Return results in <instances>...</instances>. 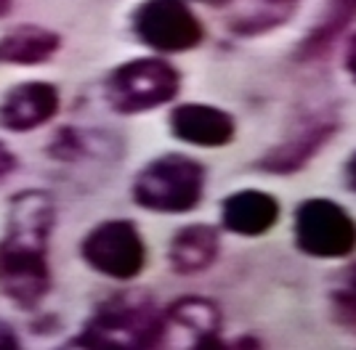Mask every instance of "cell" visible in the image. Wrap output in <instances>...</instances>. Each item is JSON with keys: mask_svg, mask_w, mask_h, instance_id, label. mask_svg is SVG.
Here are the masks:
<instances>
[{"mask_svg": "<svg viewBox=\"0 0 356 350\" xmlns=\"http://www.w3.org/2000/svg\"><path fill=\"white\" fill-rule=\"evenodd\" d=\"M54 218V202L43 191H22L11 199L8 228L0 244V281L16 306L35 308L48 292V236Z\"/></svg>", "mask_w": 356, "mask_h": 350, "instance_id": "cell-1", "label": "cell"}, {"mask_svg": "<svg viewBox=\"0 0 356 350\" xmlns=\"http://www.w3.org/2000/svg\"><path fill=\"white\" fill-rule=\"evenodd\" d=\"M163 313L141 294H118L93 313L74 345L86 348H157L163 345Z\"/></svg>", "mask_w": 356, "mask_h": 350, "instance_id": "cell-2", "label": "cell"}, {"mask_svg": "<svg viewBox=\"0 0 356 350\" xmlns=\"http://www.w3.org/2000/svg\"><path fill=\"white\" fill-rule=\"evenodd\" d=\"M205 197V165L186 154H163L136 175L134 202L152 212H192Z\"/></svg>", "mask_w": 356, "mask_h": 350, "instance_id": "cell-3", "label": "cell"}, {"mask_svg": "<svg viewBox=\"0 0 356 350\" xmlns=\"http://www.w3.org/2000/svg\"><path fill=\"white\" fill-rule=\"evenodd\" d=\"M106 101L120 115H141L170 103L181 90L178 69L157 56L134 58L120 64L106 77Z\"/></svg>", "mask_w": 356, "mask_h": 350, "instance_id": "cell-4", "label": "cell"}, {"mask_svg": "<svg viewBox=\"0 0 356 350\" xmlns=\"http://www.w3.org/2000/svg\"><path fill=\"white\" fill-rule=\"evenodd\" d=\"M296 247L309 258L338 260L356 249V220L332 199L312 197L298 204L293 223Z\"/></svg>", "mask_w": 356, "mask_h": 350, "instance_id": "cell-5", "label": "cell"}, {"mask_svg": "<svg viewBox=\"0 0 356 350\" xmlns=\"http://www.w3.org/2000/svg\"><path fill=\"white\" fill-rule=\"evenodd\" d=\"M131 24L136 38L160 53H186L205 38V27L186 0H144Z\"/></svg>", "mask_w": 356, "mask_h": 350, "instance_id": "cell-6", "label": "cell"}, {"mask_svg": "<svg viewBox=\"0 0 356 350\" xmlns=\"http://www.w3.org/2000/svg\"><path fill=\"white\" fill-rule=\"evenodd\" d=\"M83 260L102 276L131 281L147 265V244L131 220H104L80 244Z\"/></svg>", "mask_w": 356, "mask_h": 350, "instance_id": "cell-7", "label": "cell"}, {"mask_svg": "<svg viewBox=\"0 0 356 350\" xmlns=\"http://www.w3.org/2000/svg\"><path fill=\"white\" fill-rule=\"evenodd\" d=\"M338 131H341L338 112H332V109L314 112V115L303 117L296 128L287 133V138H282L277 146H271L266 154H261L255 167L271 175L298 173L335 138Z\"/></svg>", "mask_w": 356, "mask_h": 350, "instance_id": "cell-8", "label": "cell"}, {"mask_svg": "<svg viewBox=\"0 0 356 350\" xmlns=\"http://www.w3.org/2000/svg\"><path fill=\"white\" fill-rule=\"evenodd\" d=\"M163 345L223 348L218 306L205 297H181L163 313Z\"/></svg>", "mask_w": 356, "mask_h": 350, "instance_id": "cell-9", "label": "cell"}, {"mask_svg": "<svg viewBox=\"0 0 356 350\" xmlns=\"http://www.w3.org/2000/svg\"><path fill=\"white\" fill-rule=\"evenodd\" d=\"M170 131L178 141L202 149H218L234 141L237 122L226 109L210 103H181L170 112Z\"/></svg>", "mask_w": 356, "mask_h": 350, "instance_id": "cell-10", "label": "cell"}, {"mask_svg": "<svg viewBox=\"0 0 356 350\" xmlns=\"http://www.w3.org/2000/svg\"><path fill=\"white\" fill-rule=\"evenodd\" d=\"M59 112V90L51 83H22L0 101V128L14 133L35 131Z\"/></svg>", "mask_w": 356, "mask_h": 350, "instance_id": "cell-11", "label": "cell"}, {"mask_svg": "<svg viewBox=\"0 0 356 350\" xmlns=\"http://www.w3.org/2000/svg\"><path fill=\"white\" fill-rule=\"evenodd\" d=\"M280 202L274 194L261 189H242L229 194L221 204V223L237 236L268 233L280 220Z\"/></svg>", "mask_w": 356, "mask_h": 350, "instance_id": "cell-12", "label": "cell"}, {"mask_svg": "<svg viewBox=\"0 0 356 350\" xmlns=\"http://www.w3.org/2000/svg\"><path fill=\"white\" fill-rule=\"evenodd\" d=\"M218 252H221L218 231L205 223H192L173 233L170 247H168V260L176 274L194 276V274L208 271L218 258Z\"/></svg>", "mask_w": 356, "mask_h": 350, "instance_id": "cell-13", "label": "cell"}, {"mask_svg": "<svg viewBox=\"0 0 356 350\" xmlns=\"http://www.w3.org/2000/svg\"><path fill=\"white\" fill-rule=\"evenodd\" d=\"M232 14L226 24L237 38H258L293 22L300 0H229Z\"/></svg>", "mask_w": 356, "mask_h": 350, "instance_id": "cell-14", "label": "cell"}, {"mask_svg": "<svg viewBox=\"0 0 356 350\" xmlns=\"http://www.w3.org/2000/svg\"><path fill=\"white\" fill-rule=\"evenodd\" d=\"M356 22V0H327L325 11L316 19L312 32L298 43V61H316L332 51L343 32Z\"/></svg>", "mask_w": 356, "mask_h": 350, "instance_id": "cell-15", "label": "cell"}, {"mask_svg": "<svg viewBox=\"0 0 356 350\" xmlns=\"http://www.w3.org/2000/svg\"><path fill=\"white\" fill-rule=\"evenodd\" d=\"M61 38L45 27H16L0 40V58L8 64H43L59 51Z\"/></svg>", "mask_w": 356, "mask_h": 350, "instance_id": "cell-16", "label": "cell"}, {"mask_svg": "<svg viewBox=\"0 0 356 350\" xmlns=\"http://www.w3.org/2000/svg\"><path fill=\"white\" fill-rule=\"evenodd\" d=\"M330 308H332V319H335V324H341L346 332H354L356 335V290L354 287H346V290L332 292Z\"/></svg>", "mask_w": 356, "mask_h": 350, "instance_id": "cell-17", "label": "cell"}, {"mask_svg": "<svg viewBox=\"0 0 356 350\" xmlns=\"http://www.w3.org/2000/svg\"><path fill=\"white\" fill-rule=\"evenodd\" d=\"M343 64H346V72L351 74V80L356 83V32L348 38V45H346V56H343Z\"/></svg>", "mask_w": 356, "mask_h": 350, "instance_id": "cell-18", "label": "cell"}, {"mask_svg": "<svg viewBox=\"0 0 356 350\" xmlns=\"http://www.w3.org/2000/svg\"><path fill=\"white\" fill-rule=\"evenodd\" d=\"M14 167H16V157L11 154V149H8V146L0 141V178H6Z\"/></svg>", "mask_w": 356, "mask_h": 350, "instance_id": "cell-19", "label": "cell"}, {"mask_svg": "<svg viewBox=\"0 0 356 350\" xmlns=\"http://www.w3.org/2000/svg\"><path fill=\"white\" fill-rule=\"evenodd\" d=\"M346 186L356 191V151L351 154V160L346 162Z\"/></svg>", "mask_w": 356, "mask_h": 350, "instance_id": "cell-20", "label": "cell"}, {"mask_svg": "<svg viewBox=\"0 0 356 350\" xmlns=\"http://www.w3.org/2000/svg\"><path fill=\"white\" fill-rule=\"evenodd\" d=\"M16 345V340H14V335L8 332V326L0 321V348H14Z\"/></svg>", "mask_w": 356, "mask_h": 350, "instance_id": "cell-21", "label": "cell"}, {"mask_svg": "<svg viewBox=\"0 0 356 350\" xmlns=\"http://www.w3.org/2000/svg\"><path fill=\"white\" fill-rule=\"evenodd\" d=\"M348 287H354V290H356V265L348 271Z\"/></svg>", "mask_w": 356, "mask_h": 350, "instance_id": "cell-22", "label": "cell"}, {"mask_svg": "<svg viewBox=\"0 0 356 350\" xmlns=\"http://www.w3.org/2000/svg\"><path fill=\"white\" fill-rule=\"evenodd\" d=\"M200 3H210V6H218V8H221V6H226L229 0H200Z\"/></svg>", "mask_w": 356, "mask_h": 350, "instance_id": "cell-23", "label": "cell"}, {"mask_svg": "<svg viewBox=\"0 0 356 350\" xmlns=\"http://www.w3.org/2000/svg\"><path fill=\"white\" fill-rule=\"evenodd\" d=\"M8 3H11V0H0V16L8 11Z\"/></svg>", "mask_w": 356, "mask_h": 350, "instance_id": "cell-24", "label": "cell"}]
</instances>
